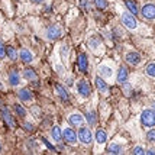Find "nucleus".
Segmentation results:
<instances>
[{
	"label": "nucleus",
	"instance_id": "obj_1",
	"mask_svg": "<svg viewBox=\"0 0 155 155\" xmlns=\"http://www.w3.org/2000/svg\"><path fill=\"white\" fill-rule=\"evenodd\" d=\"M141 122L143 126L147 128H152L155 126V112L151 109H145L141 115Z\"/></svg>",
	"mask_w": 155,
	"mask_h": 155
},
{
	"label": "nucleus",
	"instance_id": "obj_2",
	"mask_svg": "<svg viewBox=\"0 0 155 155\" xmlns=\"http://www.w3.org/2000/svg\"><path fill=\"white\" fill-rule=\"evenodd\" d=\"M120 20L122 23L125 25V28H128L130 31H135L136 28H138V20L135 19V15H132L130 12H126V13H122L120 16Z\"/></svg>",
	"mask_w": 155,
	"mask_h": 155
},
{
	"label": "nucleus",
	"instance_id": "obj_3",
	"mask_svg": "<svg viewBox=\"0 0 155 155\" xmlns=\"http://www.w3.org/2000/svg\"><path fill=\"white\" fill-rule=\"evenodd\" d=\"M75 88H77V93H78L83 99H87V97H90V94H91L90 84H88L86 80H78V81H77V86H75Z\"/></svg>",
	"mask_w": 155,
	"mask_h": 155
},
{
	"label": "nucleus",
	"instance_id": "obj_4",
	"mask_svg": "<svg viewBox=\"0 0 155 155\" xmlns=\"http://www.w3.org/2000/svg\"><path fill=\"white\" fill-rule=\"evenodd\" d=\"M78 141L84 145H90L93 142V132L90 130L88 128H83L80 126V130H78Z\"/></svg>",
	"mask_w": 155,
	"mask_h": 155
},
{
	"label": "nucleus",
	"instance_id": "obj_5",
	"mask_svg": "<svg viewBox=\"0 0 155 155\" xmlns=\"http://www.w3.org/2000/svg\"><path fill=\"white\" fill-rule=\"evenodd\" d=\"M62 139L67 142V143H70V145H75L77 141H78V136L74 132V129L67 126L65 129H62Z\"/></svg>",
	"mask_w": 155,
	"mask_h": 155
},
{
	"label": "nucleus",
	"instance_id": "obj_6",
	"mask_svg": "<svg viewBox=\"0 0 155 155\" xmlns=\"http://www.w3.org/2000/svg\"><path fill=\"white\" fill-rule=\"evenodd\" d=\"M61 28L58 26V25H49V26L47 28V31H45V36H47L48 41H55L58 39L61 36Z\"/></svg>",
	"mask_w": 155,
	"mask_h": 155
},
{
	"label": "nucleus",
	"instance_id": "obj_7",
	"mask_svg": "<svg viewBox=\"0 0 155 155\" xmlns=\"http://www.w3.org/2000/svg\"><path fill=\"white\" fill-rule=\"evenodd\" d=\"M125 61L130 64V65H141L142 62V57L139 52H136V51H132V52H128V54L125 55Z\"/></svg>",
	"mask_w": 155,
	"mask_h": 155
},
{
	"label": "nucleus",
	"instance_id": "obj_8",
	"mask_svg": "<svg viewBox=\"0 0 155 155\" xmlns=\"http://www.w3.org/2000/svg\"><path fill=\"white\" fill-rule=\"evenodd\" d=\"M141 15L145 18L147 20H154L155 19V5L152 3H148L145 6L142 7L141 10Z\"/></svg>",
	"mask_w": 155,
	"mask_h": 155
},
{
	"label": "nucleus",
	"instance_id": "obj_9",
	"mask_svg": "<svg viewBox=\"0 0 155 155\" xmlns=\"http://www.w3.org/2000/svg\"><path fill=\"white\" fill-rule=\"evenodd\" d=\"M97 74L100 75L101 78H104V80H109V78L113 77V70H112V67H109L106 64H100L97 67Z\"/></svg>",
	"mask_w": 155,
	"mask_h": 155
},
{
	"label": "nucleus",
	"instance_id": "obj_10",
	"mask_svg": "<svg viewBox=\"0 0 155 155\" xmlns=\"http://www.w3.org/2000/svg\"><path fill=\"white\" fill-rule=\"evenodd\" d=\"M87 44H88V48H90L93 52H99V49L103 48V45H101V39L97 36V35H91V36L88 38Z\"/></svg>",
	"mask_w": 155,
	"mask_h": 155
},
{
	"label": "nucleus",
	"instance_id": "obj_11",
	"mask_svg": "<svg viewBox=\"0 0 155 155\" xmlns=\"http://www.w3.org/2000/svg\"><path fill=\"white\" fill-rule=\"evenodd\" d=\"M68 122H70V125L71 126H75V128H78V126H83L84 125V116L81 115V113H71V115L68 116Z\"/></svg>",
	"mask_w": 155,
	"mask_h": 155
},
{
	"label": "nucleus",
	"instance_id": "obj_12",
	"mask_svg": "<svg viewBox=\"0 0 155 155\" xmlns=\"http://www.w3.org/2000/svg\"><path fill=\"white\" fill-rule=\"evenodd\" d=\"M77 67L80 70L81 73H86L88 68V60H87V55L86 54H80L78 58H77Z\"/></svg>",
	"mask_w": 155,
	"mask_h": 155
},
{
	"label": "nucleus",
	"instance_id": "obj_13",
	"mask_svg": "<svg viewBox=\"0 0 155 155\" xmlns=\"http://www.w3.org/2000/svg\"><path fill=\"white\" fill-rule=\"evenodd\" d=\"M19 58L23 61L25 64H29V62L34 61V55H32V52H31L28 48H22L19 51Z\"/></svg>",
	"mask_w": 155,
	"mask_h": 155
},
{
	"label": "nucleus",
	"instance_id": "obj_14",
	"mask_svg": "<svg viewBox=\"0 0 155 155\" xmlns=\"http://www.w3.org/2000/svg\"><path fill=\"white\" fill-rule=\"evenodd\" d=\"M18 97H19L20 101H32L34 99V94L29 88H20L19 93H18Z\"/></svg>",
	"mask_w": 155,
	"mask_h": 155
},
{
	"label": "nucleus",
	"instance_id": "obj_15",
	"mask_svg": "<svg viewBox=\"0 0 155 155\" xmlns=\"http://www.w3.org/2000/svg\"><path fill=\"white\" fill-rule=\"evenodd\" d=\"M2 116H3V120H5L7 125H9V128H15V126H16L13 116H12V113L9 112V109L3 107V110H2Z\"/></svg>",
	"mask_w": 155,
	"mask_h": 155
},
{
	"label": "nucleus",
	"instance_id": "obj_16",
	"mask_svg": "<svg viewBox=\"0 0 155 155\" xmlns=\"http://www.w3.org/2000/svg\"><path fill=\"white\" fill-rule=\"evenodd\" d=\"M7 80H9V84H10V86H13V87L19 86V83H20L19 73H18L16 70H12V71L9 73V75H7Z\"/></svg>",
	"mask_w": 155,
	"mask_h": 155
},
{
	"label": "nucleus",
	"instance_id": "obj_17",
	"mask_svg": "<svg viewBox=\"0 0 155 155\" xmlns=\"http://www.w3.org/2000/svg\"><path fill=\"white\" fill-rule=\"evenodd\" d=\"M94 84H96V87H97V90H99L100 93H103V94H104V93H107V91H109V86H107V83L104 81V78H101L100 75H99V77H97V78L94 80Z\"/></svg>",
	"mask_w": 155,
	"mask_h": 155
},
{
	"label": "nucleus",
	"instance_id": "obj_18",
	"mask_svg": "<svg viewBox=\"0 0 155 155\" xmlns=\"http://www.w3.org/2000/svg\"><path fill=\"white\" fill-rule=\"evenodd\" d=\"M55 91L58 93V96H60V99L62 101H70V94H68V91L62 87L61 84H55Z\"/></svg>",
	"mask_w": 155,
	"mask_h": 155
},
{
	"label": "nucleus",
	"instance_id": "obj_19",
	"mask_svg": "<svg viewBox=\"0 0 155 155\" xmlns=\"http://www.w3.org/2000/svg\"><path fill=\"white\" fill-rule=\"evenodd\" d=\"M94 136H96V142H97L99 145H103V143H106V141H107V134H106V130H103V129H97Z\"/></svg>",
	"mask_w": 155,
	"mask_h": 155
},
{
	"label": "nucleus",
	"instance_id": "obj_20",
	"mask_svg": "<svg viewBox=\"0 0 155 155\" xmlns=\"http://www.w3.org/2000/svg\"><path fill=\"white\" fill-rule=\"evenodd\" d=\"M128 77H129V71L126 67H123L122 65L120 68H119V71H117V81L120 83V84H123L125 81H128Z\"/></svg>",
	"mask_w": 155,
	"mask_h": 155
},
{
	"label": "nucleus",
	"instance_id": "obj_21",
	"mask_svg": "<svg viewBox=\"0 0 155 155\" xmlns=\"http://www.w3.org/2000/svg\"><path fill=\"white\" fill-rule=\"evenodd\" d=\"M51 138L55 142H61L62 141V129L60 126H54V128L51 129Z\"/></svg>",
	"mask_w": 155,
	"mask_h": 155
},
{
	"label": "nucleus",
	"instance_id": "obj_22",
	"mask_svg": "<svg viewBox=\"0 0 155 155\" xmlns=\"http://www.w3.org/2000/svg\"><path fill=\"white\" fill-rule=\"evenodd\" d=\"M107 152L109 154H123V148H122V145L119 143H116V142H112L110 145L107 147Z\"/></svg>",
	"mask_w": 155,
	"mask_h": 155
},
{
	"label": "nucleus",
	"instance_id": "obj_23",
	"mask_svg": "<svg viewBox=\"0 0 155 155\" xmlns=\"http://www.w3.org/2000/svg\"><path fill=\"white\" fill-rule=\"evenodd\" d=\"M23 77H25L28 81H36L38 80V75L35 73V70H32V68H25V70H23Z\"/></svg>",
	"mask_w": 155,
	"mask_h": 155
},
{
	"label": "nucleus",
	"instance_id": "obj_24",
	"mask_svg": "<svg viewBox=\"0 0 155 155\" xmlns=\"http://www.w3.org/2000/svg\"><path fill=\"white\" fill-rule=\"evenodd\" d=\"M6 57L10 61H16L18 57H19V52H18L13 47H6Z\"/></svg>",
	"mask_w": 155,
	"mask_h": 155
},
{
	"label": "nucleus",
	"instance_id": "obj_25",
	"mask_svg": "<svg viewBox=\"0 0 155 155\" xmlns=\"http://www.w3.org/2000/svg\"><path fill=\"white\" fill-rule=\"evenodd\" d=\"M86 120L90 126H94L96 123H97V116H96V112L94 110H88L87 115H86Z\"/></svg>",
	"mask_w": 155,
	"mask_h": 155
},
{
	"label": "nucleus",
	"instance_id": "obj_26",
	"mask_svg": "<svg viewBox=\"0 0 155 155\" xmlns=\"http://www.w3.org/2000/svg\"><path fill=\"white\" fill-rule=\"evenodd\" d=\"M60 54H61V58H62V61H64V62H67V61H68V57H70V47H68L67 44L61 45Z\"/></svg>",
	"mask_w": 155,
	"mask_h": 155
},
{
	"label": "nucleus",
	"instance_id": "obj_27",
	"mask_svg": "<svg viewBox=\"0 0 155 155\" xmlns=\"http://www.w3.org/2000/svg\"><path fill=\"white\" fill-rule=\"evenodd\" d=\"M125 3H126V7L129 9V12L132 15H138L139 13V10H138V6H136V3L134 0H125Z\"/></svg>",
	"mask_w": 155,
	"mask_h": 155
},
{
	"label": "nucleus",
	"instance_id": "obj_28",
	"mask_svg": "<svg viewBox=\"0 0 155 155\" xmlns=\"http://www.w3.org/2000/svg\"><path fill=\"white\" fill-rule=\"evenodd\" d=\"M13 107H15V112H16V115L18 116H20V117H26L28 112H26V109L23 107L22 104L16 103V104H13Z\"/></svg>",
	"mask_w": 155,
	"mask_h": 155
},
{
	"label": "nucleus",
	"instance_id": "obj_29",
	"mask_svg": "<svg viewBox=\"0 0 155 155\" xmlns=\"http://www.w3.org/2000/svg\"><path fill=\"white\" fill-rule=\"evenodd\" d=\"M145 74L148 75V77L155 78V62H151V64H148L145 67Z\"/></svg>",
	"mask_w": 155,
	"mask_h": 155
},
{
	"label": "nucleus",
	"instance_id": "obj_30",
	"mask_svg": "<svg viewBox=\"0 0 155 155\" xmlns=\"http://www.w3.org/2000/svg\"><path fill=\"white\" fill-rule=\"evenodd\" d=\"M94 5L99 10H104L107 7V0H94Z\"/></svg>",
	"mask_w": 155,
	"mask_h": 155
},
{
	"label": "nucleus",
	"instance_id": "obj_31",
	"mask_svg": "<svg viewBox=\"0 0 155 155\" xmlns=\"http://www.w3.org/2000/svg\"><path fill=\"white\" fill-rule=\"evenodd\" d=\"M6 58V47L3 44V41L0 39V60H5Z\"/></svg>",
	"mask_w": 155,
	"mask_h": 155
},
{
	"label": "nucleus",
	"instance_id": "obj_32",
	"mask_svg": "<svg viewBox=\"0 0 155 155\" xmlns=\"http://www.w3.org/2000/svg\"><path fill=\"white\" fill-rule=\"evenodd\" d=\"M147 139H148V142L154 143V142H155V129L148 130V134H147Z\"/></svg>",
	"mask_w": 155,
	"mask_h": 155
},
{
	"label": "nucleus",
	"instance_id": "obj_33",
	"mask_svg": "<svg viewBox=\"0 0 155 155\" xmlns=\"http://www.w3.org/2000/svg\"><path fill=\"white\" fill-rule=\"evenodd\" d=\"M23 129H25L26 132H34L35 126L31 123V122H25V123H23Z\"/></svg>",
	"mask_w": 155,
	"mask_h": 155
},
{
	"label": "nucleus",
	"instance_id": "obj_34",
	"mask_svg": "<svg viewBox=\"0 0 155 155\" xmlns=\"http://www.w3.org/2000/svg\"><path fill=\"white\" fill-rule=\"evenodd\" d=\"M132 154H135V155H142V154H145V149L142 148V147H135V148L132 149Z\"/></svg>",
	"mask_w": 155,
	"mask_h": 155
},
{
	"label": "nucleus",
	"instance_id": "obj_35",
	"mask_svg": "<svg viewBox=\"0 0 155 155\" xmlns=\"http://www.w3.org/2000/svg\"><path fill=\"white\" fill-rule=\"evenodd\" d=\"M55 70H57L58 74H62V73H64V68L61 67V65H55Z\"/></svg>",
	"mask_w": 155,
	"mask_h": 155
},
{
	"label": "nucleus",
	"instance_id": "obj_36",
	"mask_svg": "<svg viewBox=\"0 0 155 155\" xmlns=\"http://www.w3.org/2000/svg\"><path fill=\"white\" fill-rule=\"evenodd\" d=\"M145 154H149V155H154V154H155V149H148V151H145Z\"/></svg>",
	"mask_w": 155,
	"mask_h": 155
},
{
	"label": "nucleus",
	"instance_id": "obj_37",
	"mask_svg": "<svg viewBox=\"0 0 155 155\" xmlns=\"http://www.w3.org/2000/svg\"><path fill=\"white\" fill-rule=\"evenodd\" d=\"M32 2H34V3H44L45 0H32Z\"/></svg>",
	"mask_w": 155,
	"mask_h": 155
},
{
	"label": "nucleus",
	"instance_id": "obj_38",
	"mask_svg": "<svg viewBox=\"0 0 155 155\" xmlns=\"http://www.w3.org/2000/svg\"><path fill=\"white\" fill-rule=\"evenodd\" d=\"M152 110H154V112H155V103H154V104H152Z\"/></svg>",
	"mask_w": 155,
	"mask_h": 155
},
{
	"label": "nucleus",
	"instance_id": "obj_39",
	"mask_svg": "<svg viewBox=\"0 0 155 155\" xmlns=\"http://www.w3.org/2000/svg\"><path fill=\"white\" fill-rule=\"evenodd\" d=\"M0 152H2V143H0Z\"/></svg>",
	"mask_w": 155,
	"mask_h": 155
},
{
	"label": "nucleus",
	"instance_id": "obj_40",
	"mask_svg": "<svg viewBox=\"0 0 155 155\" xmlns=\"http://www.w3.org/2000/svg\"><path fill=\"white\" fill-rule=\"evenodd\" d=\"M0 106H2V100H0Z\"/></svg>",
	"mask_w": 155,
	"mask_h": 155
}]
</instances>
